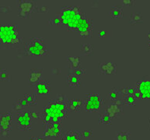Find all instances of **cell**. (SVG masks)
Segmentation results:
<instances>
[{
  "instance_id": "cell-1",
  "label": "cell",
  "mask_w": 150,
  "mask_h": 140,
  "mask_svg": "<svg viewBox=\"0 0 150 140\" xmlns=\"http://www.w3.org/2000/svg\"><path fill=\"white\" fill-rule=\"evenodd\" d=\"M68 102V101H67ZM67 102L53 100L44 107L43 110V122L45 125L54 122H60L68 115Z\"/></svg>"
},
{
  "instance_id": "cell-2",
  "label": "cell",
  "mask_w": 150,
  "mask_h": 140,
  "mask_svg": "<svg viewBox=\"0 0 150 140\" xmlns=\"http://www.w3.org/2000/svg\"><path fill=\"white\" fill-rule=\"evenodd\" d=\"M84 13L80 7L74 6H67L63 7L60 13L62 24L71 31H76L78 25L83 17Z\"/></svg>"
},
{
  "instance_id": "cell-3",
  "label": "cell",
  "mask_w": 150,
  "mask_h": 140,
  "mask_svg": "<svg viewBox=\"0 0 150 140\" xmlns=\"http://www.w3.org/2000/svg\"><path fill=\"white\" fill-rule=\"evenodd\" d=\"M0 42L7 45H13L20 43V37L18 28L16 25H0Z\"/></svg>"
},
{
  "instance_id": "cell-4",
  "label": "cell",
  "mask_w": 150,
  "mask_h": 140,
  "mask_svg": "<svg viewBox=\"0 0 150 140\" xmlns=\"http://www.w3.org/2000/svg\"><path fill=\"white\" fill-rule=\"evenodd\" d=\"M25 47L27 54L32 56L41 57L48 54V51L42 37H31L30 41Z\"/></svg>"
},
{
  "instance_id": "cell-5",
  "label": "cell",
  "mask_w": 150,
  "mask_h": 140,
  "mask_svg": "<svg viewBox=\"0 0 150 140\" xmlns=\"http://www.w3.org/2000/svg\"><path fill=\"white\" fill-rule=\"evenodd\" d=\"M103 101L101 97L96 93H90L86 95L84 100V107L86 111L96 112L98 111L103 106Z\"/></svg>"
},
{
  "instance_id": "cell-6",
  "label": "cell",
  "mask_w": 150,
  "mask_h": 140,
  "mask_svg": "<svg viewBox=\"0 0 150 140\" xmlns=\"http://www.w3.org/2000/svg\"><path fill=\"white\" fill-rule=\"evenodd\" d=\"M93 30L92 21L86 16L85 13L83 14L80 22L79 23L76 31L78 32L79 36L83 37H91Z\"/></svg>"
},
{
  "instance_id": "cell-7",
  "label": "cell",
  "mask_w": 150,
  "mask_h": 140,
  "mask_svg": "<svg viewBox=\"0 0 150 140\" xmlns=\"http://www.w3.org/2000/svg\"><path fill=\"white\" fill-rule=\"evenodd\" d=\"M12 114L10 112L0 113V136H9L11 129Z\"/></svg>"
},
{
  "instance_id": "cell-8",
  "label": "cell",
  "mask_w": 150,
  "mask_h": 140,
  "mask_svg": "<svg viewBox=\"0 0 150 140\" xmlns=\"http://www.w3.org/2000/svg\"><path fill=\"white\" fill-rule=\"evenodd\" d=\"M38 8L34 2L30 1H20L18 7V16L21 18L29 19L30 14L36 11L35 9L38 11Z\"/></svg>"
},
{
  "instance_id": "cell-9",
  "label": "cell",
  "mask_w": 150,
  "mask_h": 140,
  "mask_svg": "<svg viewBox=\"0 0 150 140\" xmlns=\"http://www.w3.org/2000/svg\"><path fill=\"white\" fill-rule=\"evenodd\" d=\"M135 88L141 94V99L150 100V77H144L137 82Z\"/></svg>"
},
{
  "instance_id": "cell-10",
  "label": "cell",
  "mask_w": 150,
  "mask_h": 140,
  "mask_svg": "<svg viewBox=\"0 0 150 140\" xmlns=\"http://www.w3.org/2000/svg\"><path fill=\"white\" fill-rule=\"evenodd\" d=\"M123 103V100H118L117 101L113 102L107 107L105 112L108 114L112 119L121 117L123 115V110H122Z\"/></svg>"
},
{
  "instance_id": "cell-11",
  "label": "cell",
  "mask_w": 150,
  "mask_h": 140,
  "mask_svg": "<svg viewBox=\"0 0 150 140\" xmlns=\"http://www.w3.org/2000/svg\"><path fill=\"white\" fill-rule=\"evenodd\" d=\"M19 129L22 130H30L31 128V116L27 111H20L17 117Z\"/></svg>"
},
{
  "instance_id": "cell-12",
  "label": "cell",
  "mask_w": 150,
  "mask_h": 140,
  "mask_svg": "<svg viewBox=\"0 0 150 140\" xmlns=\"http://www.w3.org/2000/svg\"><path fill=\"white\" fill-rule=\"evenodd\" d=\"M99 70L101 74L112 76L117 72V65L112 61L102 62L99 64Z\"/></svg>"
},
{
  "instance_id": "cell-13",
  "label": "cell",
  "mask_w": 150,
  "mask_h": 140,
  "mask_svg": "<svg viewBox=\"0 0 150 140\" xmlns=\"http://www.w3.org/2000/svg\"><path fill=\"white\" fill-rule=\"evenodd\" d=\"M45 137H61L62 130H61L60 122H54L45 125L44 132Z\"/></svg>"
},
{
  "instance_id": "cell-14",
  "label": "cell",
  "mask_w": 150,
  "mask_h": 140,
  "mask_svg": "<svg viewBox=\"0 0 150 140\" xmlns=\"http://www.w3.org/2000/svg\"><path fill=\"white\" fill-rule=\"evenodd\" d=\"M83 105H84V101L79 98H72L67 102L68 109L70 111H79Z\"/></svg>"
},
{
  "instance_id": "cell-15",
  "label": "cell",
  "mask_w": 150,
  "mask_h": 140,
  "mask_svg": "<svg viewBox=\"0 0 150 140\" xmlns=\"http://www.w3.org/2000/svg\"><path fill=\"white\" fill-rule=\"evenodd\" d=\"M36 91L38 94L41 96H45L49 93L50 91V85L49 83L47 81H43L40 80L36 85Z\"/></svg>"
},
{
  "instance_id": "cell-16",
  "label": "cell",
  "mask_w": 150,
  "mask_h": 140,
  "mask_svg": "<svg viewBox=\"0 0 150 140\" xmlns=\"http://www.w3.org/2000/svg\"><path fill=\"white\" fill-rule=\"evenodd\" d=\"M42 69H31L30 72V82L32 85H37L42 77Z\"/></svg>"
},
{
  "instance_id": "cell-17",
  "label": "cell",
  "mask_w": 150,
  "mask_h": 140,
  "mask_svg": "<svg viewBox=\"0 0 150 140\" xmlns=\"http://www.w3.org/2000/svg\"><path fill=\"white\" fill-rule=\"evenodd\" d=\"M130 23L132 24H142L143 16L139 12H132L130 14Z\"/></svg>"
},
{
  "instance_id": "cell-18",
  "label": "cell",
  "mask_w": 150,
  "mask_h": 140,
  "mask_svg": "<svg viewBox=\"0 0 150 140\" xmlns=\"http://www.w3.org/2000/svg\"><path fill=\"white\" fill-rule=\"evenodd\" d=\"M69 67L71 71L80 67V58L79 56H69L68 57Z\"/></svg>"
},
{
  "instance_id": "cell-19",
  "label": "cell",
  "mask_w": 150,
  "mask_h": 140,
  "mask_svg": "<svg viewBox=\"0 0 150 140\" xmlns=\"http://www.w3.org/2000/svg\"><path fill=\"white\" fill-rule=\"evenodd\" d=\"M81 79L80 77L77 76L76 75L70 73L68 76V85L69 86H72V87H79L80 86Z\"/></svg>"
},
{
  "instance_id": "cell-20",
  "label": "cell",
  "mask_w": 150,
  "mask_h": 140,
  "mask_svg": "<svg viewBox=\"0 0 150 140\" xmlns=\"http://www.w3.org/2000/svg\"><path fill=\"white\" fill-rule=\"evenodd\" d=\"M81 133L79 132H68L61 136V140H80Z\"/></svg>"
},
{
  "instance_id": "cell-21",
  "label": "cell",
  "mask_w": 150,
  "mask_h": 140,
  "mask_svg": "<svg viewBox=\"0 0 150 140\" xmlns=\"http://www.w3.org/2000/svg\"><path fill=\"white\" fill-rule=\"evenodd\" d=\"M110 15L114 19H121L123 16V9L121 7L117 6H112L110 9Z\"/></svg>"
},
{
  "instance_id": "cell-22",
  "label": "cell",
  "mask_w": 150,
  "mask_h": 140,
  "mask_svg": "<svg viewBox=\"0 0 150 140\" xmlns=\"http://www.w3.org/2000/svg\"><path fill=\"white\" fill-rule=\"evenodd\" d=\"M137 99L134 95H125L123 98L124 104L127 106L132 107L136 104Z\"/></svg>"
},
{
  "instance_id": "cell-23",
  "label": "cell",
  "mask_w": 150,
  "mask_h": 140,
  "mask_svg": "<svg viewBox=\"0 0 150 140\" xmlns=\"http://www.w3.org/2000/svg\"><path fill=\"white\" fill-rule=\"evenodd\" d=\"M120 94H121L120 88L114 87L110 90V93H109V98L112 102H115L119 100V95Z\"/></svg>"
},
{
  "instance_id": "cell-24",
  "label": "cell",
  "mask_w": 150,
  "mask_h": 140,
  "mask_svg": "<svg viewBox=\"0 0 150 140\" xmlns=\"http://www.w3.org/2000/svg\"><path fill=\"white\" fill-rule=\"evenodd\" d=\"M81 52L86 56H90L93 52V47L90 44L84 43L81 45Z\"/></svg>"
},
{
  "instance_id": "cell-25",
  "label": "cell",
  "mask_w": 150,
  "mask_h": 140,
  "mask_svg": "<svg viewBox=\"0 0 150 140\" xmlns=\"http://www.w3.org/2000/svg\"><path fill=\"white\" fill-rule=\"evenodd\" d=\"M99 121H100V124H111L112 118H111V117H110L108 114H107L105 111H104V112H103V113L100 115V116Z\"/></svg>"
},
{
  "instance_id": "cell-26",
  "label": "cell",
  "mask_w": 150,
  "mask_h": 140,
  "mask_svg": "<svg viewBox=\"0 0 150 140\" xmlns=\"http://www.w3.org/2000/svg\"><path fill=\"white\" fill-rule=\"evenodd\" d=\"M130 133L127 131H118L117 132L116 140H130Z\"/></svg>"
},
{
  "instance_id": "cell-27",
  "label": "cell",
  "mask_w": 150,
  "mask_h": 140,
  "mask_svg": "<svg viewBox=\"0 0 150 140\" xmlns=\"http://www.w3.org/2000/svg\"><path fill=\"white\" fill-rule=\"evenodd\" d=\"M24 99L26 100V101L27 103V105H32L36 102V97L35 95L33 93H27L24 95Z\"/></svg>"
},
{
  "instance_id": "cell-28",
  "label": "cell",
  "mask_w": 150,
  "mask_h": 140,
  "mask_svg": "<svg viewBox=\"0 0 150 140\" xmlns=\"http://www.w3.org/2000/svg\"><path fill=\"white\" fill-rule=\"evenodd\" d=\"M86 70L85 69L81 68V67H79V68L76 69L72 70V72H71V73L76 75V76H79V77H81L82 76H83L84 74H86Z\"/></svg>"
},
{
  "instance_id": "cell-29",
  "label": "cell",
  "mask_w": 150,
  "mask_h": 140,
  "mask_svg": "<svg viewBox=\"0 0 150 140\" xmlns=\"http://www.w3.org/2000/svg\"><path fill=\"white\" fill-rule=\"evenodd\" d=\"M50 23H52V25H58V24H62V21L59 16H55L50 21Z\"/></svg>"
},
{
  "instance_id": "cell-30",
  "label": "cell",
  "mask_w": 150,
  "mask_h": 140,
  "mask_svg": "<svg viewBox=\"0 0 150 140\" xmlns=\"http://www.w3.org/2000/svg\"><path fill=\"white\" fill-rule=\"evenodd\" d=\"M93 135V132L90 130H83L82 132H81V136L83 137V138H89V137H91Z\"/></svg>"
},
{
  "instance_id": "cell-31",
  "label": "cell",
  "mask_w": 150,
  "mask_h": 140,
  "mask_svg": "<svg viewBox=\"0 0 150 140\" xmlns=\"http://www.w3.org/2000/svg\"><path fill=\"white\" fill-rule=\"evenodd\" d=\"M121 2L126 6H132L134 4V2L132 0H122V1H121Z\"/></svg>"
},
{
  "instance_id": "cell-32",
  "label": "cell",
  "mask_w": 150,
  "mask_h": 140,
  "mask_svg": "<svg viewBox=\"0 0 150 140\" xmlns=\"http://www.w3.org/2000/svg\"><path fill=\"white\" fill-rule=\"evenodd\" d=\"M8 78V74H7L6 71L5 70H1L0 71V79H3V80H6Z\"/></svg>"
},
{
  "instance_id": "cell-33",
  "label": "cell",
  "mask_w": 150,
  "mask_h": 140,
  "mask_svg": "<svg viewBox=\"0 0 150 140\" xmlns=\"http://www.w3.org/2000/svg\"><path fill=\"white\" fill-rule=\"evenodd\" d=\"M30 116H31V118H34V119H38L40 117V114L36 112V111H33V112H30Z\"/></svg>"
},
{
  "instance_id": "cell-34",
  "label": "cell",
  "mask_w": 150,
  "mask_h": 140,
  "mask_svg": "<svg viewBox=\"0 0 150 140\" xmlns=\"http://www.w3.org/2000/svg\"><path fill=\"white\" fill-rule=\"evenodd\" d=\"M23 107L22 105L19 103V102H17V103H16V104L13 106L14 110H15V111H20Z\"/></svg>"
},
{
  "instance_id": "cell-35",
  "label": "cell",
  "mask_w": 150,
  "mask_h": 140,
  "mask_svg": "<svg viewBox=\"0 0 150 140\" xmlns=\"http://www.w3.org/2000/svg\"><path fill=\"white\" fill-rule=\"evenodd\" d=\"M48 7L47 6H40L38 7V11H40V12H47L48 11Z\"/></svg>"
},
{
  "instance_id": "cell-36",
  "label": "cell",
  "mask_w": 150,
  "mask_h": 140,
  "mask_svg": "<svg viewBox=\"0 0 150 140\" xmlns=\"http://www.w3.org/2000/svg\"><path fill=\"white\" fill-rule=\"evenodd\" d=\"M106 34H107V32H106V30H100V31L98 33V36L100 37H103L106 36Z\"/></svg>"
},
{
  "instance_id": "cell-37",
  "label": "cell",
  "mask_w": 150,
  "mask_h": 140,
  "mask_svg": "<svg viewBox=\"0 0 150 140\" xmlns=\"http://www.w3.org/2000/svg\"><path fill=\"white\" fill-rule=\"evenodd\" d=\"M30 140H45L43 137H32Z\"/></svg>"
},
{
  "instance_id": "cell-38",
  "label": "cell",
  "mask_w": 150,
  "mask_h": 140,
  "mask_svg": "<svg viewBox=\"0 0 150 140\" xmlns=\"http://www.w3.org/2000/svg\"><path fill=\"white\" fill-rule=\"evenodd\" d=\"M148 39H149V41H150V32L148 34Z\"/></svg>"
},
{
  "instance_id": "cell-39",
  "label": "cell",
  "mask_w": 150,
  "mask_h": 140,
  "mask_svg": "<svg viewBox=\"0 0 150 140\" xmlns=\"http://www.w3.org/2000/svg\"><path fill=\"white\" fill-rule=\"evenodd\" d=\"M149 130H150V119L149 121Z\"/></svg>"
},
{
  "instance_id": "cell-40",
  "label": "cell",
  "mask_w": 150,
  "mask_h": 140,
  "mask_svg": "<svg viewBox=\"0 0 150 140\" xmlns=\"http://www.w3.org/2000/svg\"><path fill=\"white\" fill-rule=\"evenodd\" d=\"M148 46H149V49H150V41H149V45H148Z\"/></svg>"
},
{
  "instance_id": "cell-41",
  "label": "cell",
  "mask_w": 150,
  "mask_h": 140,
  "mask_svg": "<svg viewBox=\"0 0 150 140\" xmlns=\"http://www.w3.org/2000/svg\"><path fill=\"white\" fill-rule=\"evenodd\" d=\"M1 70H2V69H0V71H1Z\"/></svg>"
},
{
  "instance_id": "cell-42",
  "label": "cell",
  "mask_w": 150,
  "mask_h": 140,
  "mask_svg": "<svg viewBox=\"0 0 150 140\" xmlns=\"http://www.w3.org/2000/svg\"><path fill=\"white\" fill-rule=\"evenodd\" d=\"M0 129H1V128H0Z\"/></svg>"
}]
</instances>
